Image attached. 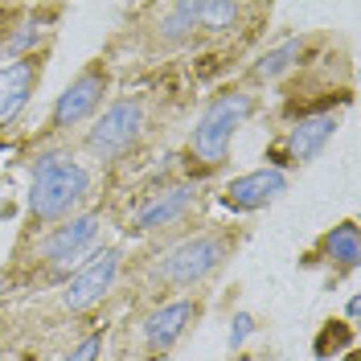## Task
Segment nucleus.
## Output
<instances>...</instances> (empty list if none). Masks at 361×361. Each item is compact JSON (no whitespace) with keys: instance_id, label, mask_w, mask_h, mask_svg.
Returning <instances> with one entry per match:
<instances>
[{"instance_id":"nucleus-19","label":"nucleus","mask_w":361,"mask_h":361,"mask_svg":"<svg viewBox=\"0 0 361 361\" xmlns=\"http://www.w3.org/2000/svg\"><path fill=\"white\" fill-rule=\"evenodd\" d=\"M250 333H255V316L234 312V320H230V349H243V345L250 341Z\"/></svg>"},{"instance_id":"nucleus-20","label":"nucleus","mask_w":361,"mask_h":361,"mask_svg":"<svg viewBox=\"0 0 361 361\" xmlns=\"http://www.w3.org/2000/svg\"><path fill=\"white\" fill-rule=\"evenodd\" d=\"M345 312H349V320H357V312H361V300H357V295H353V300L345 304Z\"/></svg>"},{"instance_id":"nucleus-3","label":"nucleus","mask_w":361,"mask_h":361,"mask_svg":"<svg viewBox=\"0 0 361 361\" xmlns=\"http://www.w3.org/2000/svg\"><path fill=\"white\" fill-rule=\"evenodd\" d=\"M226 263V243L218 234H193L157 263V279L164 288H197Z\"/></svg>"},{"instance_id":"nucleus-10","label":"nucleus","mask_w":361,"mask_h":361,"mask_svg":"<svg viewBox=\"0 0 361 361\" xmlns=\"http://www.w3.org/2000/svg\"><path fill=\"white\" fill-rule=\"evenodd\" d=\"M197 202V185H164L157 193H148V202L132 214V234H152L164 226H177L189 218V209Z\"/></svg>"},{"instance_id":"nucleus-12","label":"nucleus","mask_w":361,"mask_h":361,"mask_svg":"<svg viewBox=\"0 0 361 361\" xmlns=\"http://www.w3.org/2000/svg\"><path fill=\"white\" fill-rule=\"evenodd\" d=\"M37 82H42V62L37 58H17V62L0 66V128L17 123V115L29 107Z\"/></svg>"},{"instance_id":"nucleus-11","label":"nucleus","mask_w":361,"mask_h":361,"mask_svg":"<svg viewBox=\"0 0 361 361\" xmlns=\"http://www.w3.org/2000/svg\"><path fill=\"white\" fill-rule=\"evenodd\" d=\"M283 189H288V173H283V169H275V164L250 169V173L234 177L222 189V205L234 209V214H255V209H263V205L275 202Z\"/></svg>"},{"instance_id":"nucleus-16","label":"nucleus","mask_w":361,"mask_h":361,"mask_svg":"<svg viewBox=\"0 0 361 361\" xmlns=\"http://www.w3.org/2000/svg\"><path fill=\"white\" fill-rule=\"evenodd\" d=\"M238 17H243V4H234V0H202V25L209 29V33L234 29Z\"/></svg>"},{"instance_id":"nucleus-17","label":"nucleus","mask_w":361,"mask_h":361,"mask_svg":"<svg viewBox=\"0 0 361 361\" xmlns=\"http://www.w3.org/2000/svg\"><path fill=\"white\" fill-rule=\"evenodd\" d=\"M353 345V329H345L337 320H329L324 329H320V337H316V357H333V353H345Z\"/></svg>"},{"instance_id":"nucleus-6","label":"nucleus","mask_w":361,"mask_h":361,"mask_svg":"<svg viewBox=\"0 0 361 361\" xmlns=\"http://www.w3.org/2000/svg\"><path fill=\"white\" fill-rule=\"evenodd\" d=\"M103 94H107V70L103 66H87L66 90H62V94H58L54 115H49V128H54V132H70V128L87 123L90 115L99 111Z\"/></svg>"},{"instance_id":"nucleus-14","label":"nucleus","mask_w":361,"mask_h":361,"mask_svg":"<svg viewBox=\"0 0 361 361\" xmlns=\"http://www.w3.org/2000/svg\"><path fill=\"white\" fill-rule=\"evenodd\" d=\"M304 58V37H292V42H283L279 49H271V54H263L259 62H255V82H275L279 74H288V70L295 66Z\"/></svg>"},{"instance_id":"nucleus-9","label":"nucleus","mask_w":361,"mask_h":361,"mask_svg":"<svg viewBox=\"0 0 361 361\" xmlns=\"http://www.w3.org/2000/svg\"><path fill=\"white\" fill-rule=\"evenodd\" d=\"M197 312H202L197 300H169V304H160L157 312H148L144 324H140L144 349H148V353H169V349H177V341L193 329Z\"/></svg>"},{"instance_id":"nucleus-8","label":"nucleus","mask_w":361,"mask_h":361,"mask_svg":"<svg viewBox=\"0 0 361 361\" xmlns=\"http://www.w3.org/2000/svg\"><path fill=\"white\" fill-rule=\"evenodd\" d=\"M94 238H99V214H74L42 238V259L54 271H70L94 247Z\"/></svg>"},{"instance_id":"nucleus-13","label":"nucleus","mask_w":361,"mask_h":361,"mask_svg":"<svg viewBox=\"0 0 361 361\" xmlns=\"http://www.w3.org/2000/svg\"><path fill=\"white\" fill-rule=\"evenodd\" d=\"M320 255L341 271H353L361 259V243H357V222H341L320 238Z\"/></svg>"},{"instance_id":"nucleus-4","label":"nucleus","mask_w":361,"mask_h":361,"mask_svg":"<svg viewBox=\"0 0 361 361\" xmlns=\"http://www.w3.org/2000/svg\"><path fill=\"white\" fill-rule=\"evenodd\" d=\"M140 135H144V99H115L87 132V152L107 164L135 148Z\"/></svg>"},{"instance_id":"nucleus-15","label":"nucleus","mask_w":361,"mask_h":361,"mask_svg":"<svg viewBox=\"0 0 361 361\" xmlns=\"http://www.w3.org/2000/svg\"><path fill=\"white\" fill-rule=\"evenodd\" d=\"M202 29V0H189V4H173L169 13H164V25H160V37L169 45L185 42V37H193Z\"/></svg>"},{"instance_id":"nucleus-22","label":"nucleus","mask_w":361,"mask_h":361,"mask_svg":"<svg viewBox=\"0 0 361 361\" xmlns=\"http://www.w3.org/2000/svg\"><path fill=\"white\" fill-rule=\"evenodd\" d=\"M349 361H353V357H349Z\"/></svg>"},{"instance_id":"nucleus-21","label":"nucleus","mask_w":361,"mask_h":361,"mask_svg":"<svg viewBox=\"0 0 361 361\" xmlns=\"http://www.w3.org/2000/svg\"><path fill=\"white\" fill-rule=\"evenodd\" d=\"M140 361H157V357H140Z\"/></svg>"},{"instance_id":"nucleus-2","label":"nucleus","mask_w":361,"mask_h":361,"mask_svg":"<svg viewBox=\"0 0 361 361\" xmlns=\"http://www.w3.org/2000/svg\"><path fill=\"white\" fill-rule=\"evenodd\" d=\"M255 111V94L250 90H226L218 99H209V107L202 111L197 128L189 135V157L202 160L205 169H218L230 157L234 132L243 128Z\"/></svg>"},{"instance_id":"nucleus-7","label":"nucleus","mask_w":361,"mask_h":361,"mask_svg":"<svg viewBox=\"0 0 361 361\" xmlns=\"http://www.w3.org/2000/svg\"><path fill=\"white\" fill-rule=\"evenodd\" d=\"M337 128H341V119L333 111L300 115L292 128H288V135H283V148L275 152V157H279L275 169H300V164L316 160L320 152H324V144L337 135Z\"/></svg>"},{"instance_id":"nucleus-1","label":"nucleus","mask_w":361,"mask_h":361,"mask_svg":"<svg viewBox=\"0 0 361 361\" xmlns=\"http://www.w3.org/2000/svg\"><path fill=\"white\" fill-rule=\"evenodd\" d=\"M90 193V169L70 152H45L33 164L29 180V214L37 222H66Z\"/></svg>"},{"instance_id":"nucleus-5","label":"nucleus","mask_w":361,"mask_h":361,"mask_svg":"<svg viewBox=\"0 0 361 361\" xmlns=\"http://www.w3.org/2000/svg\"><path fill=\"white\" fill-rule=\"evenodd\" d=\"M119 263H123V255L115 247L94 250L87 263H78V267L66 275V283H62V308H66V312H87V308H94V304L115 288Z\"/></svg>"},{"instance_id":"nucleus-18","label":"nucleus","mask_w":361,"mask_h":361,"mask_svg":"<svg viewBox=\"0 0 361 361\" xmlns=\"http://www.w3.org/2000/svg\"><path fill=\"white\" fill-rule=\"evenodd\" d=\"M99 353H103V333H90V337L78 341L62 361H99Z\"/></svg>"}]
</instances>
